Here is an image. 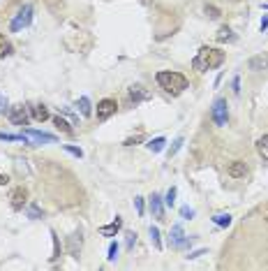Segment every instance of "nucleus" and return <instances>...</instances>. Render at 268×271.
Here are the masks:
<instances>
[{"mask_svg": "<svg viewBox=\"0 0 268 271\" xmlns=\"http://www.w3.org/2000/svg\"><path fill=\"white\" fill-rule=\"evenodd\" d=\"M222 63H224V51L215 47H201L192 58V68L199 72H208V70H217Z\"/></svg>", "mask_w": 268, "mask_h": 271, "instance_id": "obj_1", "label": "nucleus"}, {"mask_svg": "<svg viewBox=\"0 0 268 271\" xmlns=\"http://www.w3.org/2000/svg\"><path fill=\"white\" fill-rule=\"evenodd\" d=\"M155 82H157V86L169 95H181L183 90L188 89V79H185V75H181V72H171V70L157 72Z\"/></svg>", "mask_w": 268, "mask_h": 271, "instance_id": "obj_2", "label": "nucleus"}, {"mask_svg": "<svg viewBox=\"0 0 268 271\" xmlns=\"http://www.w3.org/2000/svg\"><path fill=\"white\" fill-rule=\"evenodd\" d=\"M33 23V5H23L16 12V16L12 19V23H9V30L12 33H19V30H23V28H28Z\"/></svg>", "mask_w": 268, "mask_h": 271, "instance_id": "obj_3", "label": "nucleus"}, {"mask_svg": "<svg viewBox=\"0 0 268 271\" xmlns=\"http://www.w3.org/2000/svg\"><path fill=\"white\" fill-rule=\"evenodd\" d=\"M210 118H213L215 125H227L229 121V104L227 100H222V97H217V100L213 102V109H210Z\"/></svg>", "mask_w": 268, "mask_h": 271, "instance_id": "obj_4", "label": "nucleus"}, {"mask_svg": "<svg viewBox=\"0 0 268 271\" xmlns=\"http://www.w3.org/2000/svg\"><path fill=\"white\" fill-rule=\"evenodd\" d=\"M7 118H9L12 125H28V121H30V109L26 104H14L7 111Z\"/></svg>", "mask_w": 268, "mask_h": 271, "instance_id": "obj_5", "label": "nucleus"}, {"mask_svg": "<svg viewBox=\"0 0 268 271\" xmlns=\"http://www.w3.org/2000/svg\"><path fill=\"white\" fill-rule=\"evenodd\" d=\"M116 109H118V104H116V100H111V97H104L102 102H97V121L111 118V116L116 114Z\"/></svg>", "mask_w": 268, "mask_h": 271, "instance_id": "obj_6", "label": "nucleus"}, {"mask_svg": "<svg viewBox=\"0 0 268 271\" xmlns=\"http://www.w3.org/2000/svg\"><path fill=\"white\" fill-rule=\"evenodd\" d=\"M169 244L171 248H181V246L188 244V237H185V232H183V225H174L171 232H169Z\"/></svg>", "mask_w": 268, "mask_h": 271, "instance_id": "obj_7", "label": "nucleus"}, {"mask_svg": "<svg viewBox=\"0 0 268 271\" xmlns=\"http://www.w3.org/2000/svg\"><path fill=\"white\" fill-rule=\"evenodd\" d=\"M9 204H12V209L14 211H21L23 206L28 204V192H26V188H16L9 195Z\"/></svg>", "mask_w": 268, "mask_h": 271, "instance_id": "obj_8", "label": "nucleus"}, {"mask_svg": "<svg viewBox=\"0 0 268 271\" xmlns=\"http://www.w3.org/2000/svg\"><path fill=\"white\" fill-rule=\"evenodd\" d=\"M81 248H83V239H81L79 232H74V234H69V237H67V253H69L72 258H79Z\"/></svg>", "mask_w": 268, "mask_h": 271, "instance_id": "obj_9", "label": "nucleus"}, {"mask_svg": "<svg viewBox=\"0 0 268 271\" xmlns=\"http://www.w3.org/2000/svg\"><path fill=\"white\" fill-rule=\"evenodd\" d=\"M227 174L231 179H245L250 174V167L245 163H243V160H236V163H231L227 167Z\"/></svg>", "mask_w": 268, "mask_h": 271, "instance_id": "obj_10", "label": "nucleus"}, {"mask_svg": "<svg viewBox=\"0 0 268 271\" xmlns=\"http://www.w3.org/2000/svg\"><path fill=\"white\" fill-rule=\"evenodd\" d=\"M248 70L252 72H266L268 70V54H257L248 61Z\"/></svg>", "mask_w": 268, "mask_h": 271, "instance_id": "obj_11", "label": "nucleus"}, {"mask_svg": "<svg viewBox=\"0 0 268 271\" xmlns=\"http://www.w3.org/2000/svg\"><path fill=\"white\" fill-rule=\"evenodd\" d=\"M130 100L136 104V102H146V100H150V90L148 89H143L141 84H134V86H130Z\"/></svg>", "mask_w": 268, "mask_h": 271, "instance_id": "obj_12", "label": "nucleus"}, {"mask_svg": "<svg viewBox=\"0 0 268 271\" xmlns=\"http://www.w3.org/2000/svg\"><path fill=\"white\" fill-rule=\"evenodd\" d=\"M148 202H150V213H153L157 220H164V199H162L157 192H153Z\"/></svg>", "mask_w": 268, "mask_h": 271, "instance_id": "obj_13", "label": "nucleus"}, {"mask_svg": "<svg viewBox=\"0 0 268 271\" xmlns=\"http://www.w3.org/2000/svg\"><path fill=\"white\" fill-rule=\"evenodd\" d=\"M26 135L28 139H33V142L37 144H56V137L54 135H49V132H42V130H26Z\"/></svg>", "mask_w": 268, "mask_h": 271, "instance_id": "obj_14", "label": "nucleus"}, {"mask_svg": "<svg viewBox=\"0 0 268 271\" xmlns=\"http://www.w3.org/2000/svg\"><path fill=\"white\" fill-rule=\"evenodd\" d=\"M121 230H123V220H121L118 216H116L114 223L102 225V227H100V234H102V237H116V234H118Z\"/></svg>", "mask_w": 268, "mask_h": 271, "instance_id": "obj_15", "label": "nucleus"}, {"mask_svg": "<svg viewBox=\"0 0 268 271\" xmlns=\"http://www.w3.org/2000/svg\"><path fill=\"white\" fill-rule=\"evenodd\" d=\"M28 109H30V114H33L35 121L44 123V121L49 118V109L44 107V104H33V107H28Z\"/></svg>", "mask_w": 268, "mask_h": 271, "instance_id": "obj_16", "label": "nucleus"}, {"mask_svg": "<svg viewBox=\"0 0 268 271\" xmlns=\"http://www.w3.org/2000/svg\"><path fill=\"white\" fill-rule=\"evenodd\" d=\"M215 40L217 42H236V35H234V30L229 26H222L217 33H215Z\"/></svg>", "mask_w": 268, "mask_h": 271, "instance_id": "obj_17", "label": "nucleus"}, {"mask_svg": "<svg viewBox=\"0 0 268 271\" xmlns=\"http://www.w3.org/2000/svg\"><path fill=\"white\" fill-rule=\"evenodd\" d=\"M0 142H23V144H28L30 139H28L26 132H21V135H12V132H0Z\"/></svg>", "mask_w": 268, "mask_h": 271, "instance_id": "obj_18", "label": "nucleus"}, {"mask_svg": "<svg viewBox=\"0 0 268 271\" xmlns=\"http://www.w3.org/2000/svg\"><path fill=\"white\" fill-rule=\"evenodd\" d=\"M164 144H167V139H164V137H155V139H150L146 146H148V151H150V153H160V151L164 149Z\"/></svg>", "mask_w": 268, "mask_h": 271, "instance_id": "obj_19", "label": "nucleus"}, {"mask_svg": "<svg viewBox=\"0 0 268 271\" xmlns=\"http://www.w3.org/2000/svg\"><path fill=\"white\" fill-rule=\"evenodd\" d=\"M76 107H79L81 116H90V114H93V104H90V100H88L86 95H81V97H79V104H76Z\"/></svg>", "mask_w": 268, "mask_h": 271, "instance_id": "obj_20", "label": "nucleus"}, {"mask_svg": "<svg viewBox=\"0 0 268 271\" xmlns=\"http://www.w3.org/2000/svg\"><path fill=\"white\" fill-rule=\"evenodd\" d=\"M257 153H259L264 160H268V135H264V137L257 139Z\"/></svg>", "mask_w": 268, "mask_h": 271, "instance_id": "obj_21", "label": "nucleus"}, {"mask_svg": "<svg viewBox=\"0 0 268 271\" xmlns=\"http://www.w3.org/2000/svg\"><path fill=\"white\" fill-rule=\"evenodd\" d=\"M54 125L61 130V132H65V135H72V132H74L72 125H69V123H67L63 116H56V118H54Z\"/></svg>", "mask_w": 268, "mask_h": 271, "instance_id": "obj_22", "label": "nucleus"}, {"mask_svg": "<svg viewBox=\"0 0 268 271\" xmlns=\"http://www.w3.org/2000/svg\"><path fill=\"white\" fill-rule=\"evenodd\" d=\"M231 220H234V218L229 216V213H215V216H213V223L217 225V227H229Z\"/></svg>", "mask_w": 268, "mask_h": 271, "instance_id": "obj_23", "label": "nucleus"}, {"mask_svg": "<svg viewBox=\"0 0 268 271\" xmlns=\"http://www.w3.org/2000/svg\"><path fill=\"white\" fill-rule=\"evenodd\" d=\"M7 56H12V44L5 35H0V58H7Z\"/></svg>", "mask_w": 268, "mask_h": 271, "instance_id": "obj_24", "label": "nucleus"}, {"mask_svg": "<svg viewBox=\"0 0 268 271\" xmlns=\"http://www.w3.org/2000/svg\"><path fill=\"white\" fill-rule=\"evenodd\" d=\"M150 241H153V246L157 248V251H162V234H160V230L157 227H150Z\"/></svg>", "mask_w": 268, "mask_h": 271, "instance_id": "obj_25", "label": "nucleus"}, {"mask_svg": "<svg viewBox=\"0 0 268 271\" xmlns=\"http://www.w3.org/2000/svg\"><path fill=\"white\" fill-rule=\"evenodd\" d=\"M176 195H178V190H176V188H169V192H167L164 197H162V199H164V204H167V206H174Z\"/></svg>", "mask_w": 268, "mask_h": 271, "instance_id": "obj_26", "label": "nucleus"}, {"mask_svg": "<svg viewBox=\"0 0 268 271\" xmlns=\"http://www.w3.org/2000/svg\"><path fill=\"white\" fill-rule=\"evenodd\" d=\"M118 251H121V246L116 244V241H111V246H109V255H107L109 262H114V260L118 258Z\"/></svg>", "mask_w": 268, "mask_h": 271, "instance_id": "obj_27", "label": "nucleus"}, {"mask_svg": "<svg viewBox=\"0 0 268 271\" xmlns=\"http://www.w3.org/2000/svg\"><path fill=\"white\" fill-rule=\"evenodd\" d=\"M28 216L30 218H42V209L37 204H28Z\"/></svg>", "mask_w": 268, "mask_h": 271, "instance_id": "obj_28", "label": "nucleus"}, {"mask_svg": "<svg viewBox=\"0 0 268 271\" xmlns=\"http://www.w3.org/2000/svg\"><path fill=\"white\" fill-rule=\"evenodd\" d=\"M63 149H65L67 153H69V156H74V158H83V151H81V149H76V146H69V144H65Z\"/></svg>", "mask_w": 268, "mask_h": 271, "instance_id": "obj_29", "label": "nucleus"}, {"mask_svg": "<svg viewBox=\"0 0 268 271\" xmlns=\"http://www.w3.org/2000/svg\"><path fill=\"white\" fill-rule=\"evenodd\" d=\"M181 218H183V220H192V218H195V209L183 206V209H181Z\"/></svg>", "mask_w": 268, "mask_h": 271, "instance_id": "obj_30", "label": "nucleus"}, {"mask_svg": "<svg viewBox=\"0 0 268 271\" xmlns=\"http://www.w3.org/2000/svg\"><path fill=\"white\" fill-rule=\"evenodd\" d=\"M203 12H206L210 19H217V16H220V9H217V7H213V5H206V7H203Z\"/></svg>", "mask_w": 268, "mask_h": 271, "instance_id": "obj_31", "label": "nucleus"}, {"mask_svg": "<svg viewBox=\"0 0 268 271\" xmlns=\"http://www.w3.org/2000/svg\"><path fill=\"white\" fill-rule=\"evenodd\" d=\"M183 142H185V139H183V137H178V139H176V142H174V146L169 149V156H176V153H178V149H181V146H183Z\"/></svg>", "mask_w": 268, "mask_h": 271, "instance_id": "obj_32", "label": "nucleus"}, {"mask_svg": "<svg viewBox=\"0 0 268 271\" xmlns=\"http://www.w3.org/2000/svg\"><path fill=\"white\" fill-rule=\"evenodd\" d=\"M134 209L139 216H143V197H134Z\"/></svg>", "mask_w": 268, "mask_h": 271, "instance_id": "obj_33", "label": "nucleus"}, {"mask_svg": "<svg viewBox=\"0 0 268 271\" xmlns=\"http://www.w3.org/2000/svg\"><path fill=\"white\" fill-rule=\"evenodd\" d=\"M201 255H206V248H199V251L190 253V255H188V260H197V258H201Z\"/></svg>", "mask_w": 268, "mask_h": 271, "instance_id": "obj_34", "label": "nucleus"}, {"mask_svg": "<svg viewBox=\"0 0 268 271\" xmlns=\"http://www.w3.org/2000/svg\"><path fill=\"white\" fill-rule=\"evenodd\" d=\"M5 109H7V97L5 95H0V116L5 114Z\"/></svg>", "mask_w": 268, "mask_h": 271, "instance_id": "obj_35", "label": "nucleus"}, {"mask_svg": "<svg viewBox=\"0 0 268 271\" xmlns=\"http://www.w3.org/2000/svg\"><path fill=\"white\" fill-rule=\"evenodd\" d=\"M134 241H136V234H134V232H130V234H128V248H132Z\"/></svg>", "mask_w": 268, "mask_h": 271, "instance_id": "obj_36", "label": "nucleus"}, {"mask_svg": "<svg viewBox=\"0 0 268 271\" xmlns=\"http://www.w3.org/2000/svg\"><path fill=\"white\" fill-rule=\"evenodd\" d=\"M259 30H262V33H264V30H268V16H264V19H262V23H259Z\"/></svg>", "mask_w": 268, "mask_h": 271, "instance_id": "obj_37", "label": "nucleus"}, {"mask_svg": "<svg viewBox=\"0 0 268 271\" xmlns=\"http://www.w3.org/2000/svg\"><path fill=\"white\" fill-rule=\"evenodd\" d=\"M141 142V135L134 137V139H125V146H132V144H139Z\"/></svg>", "mask_w": 268, "mask_h": 271, "instance_id": "obj_38", "label": "nucleus"}, {"mask_svg": "<svg viewBox=\"0 0 268 271\" xmlns=\"http://www.w3.org/2000/svg\"><path fill=\"white\" fill-rule=\"evenodd\" d=\"M234 93H236V95L241 93V82H238V77L234 79Z\"/></svg>", "mask_w": 268, "mask_h": 271, "instance_id": "obj_39", "label": "nucleus"}, {"mask_svg": "<svg viewBox=\"0 0 268 271\" xmlns=\"http://www.w3.org/2000/svg\"><path fill=\"white\" fill-rule=\"evenodd\" d=\"M7 181H9V179H7V177H2V174H0V185H5Z\"/></svg>", "mask_w": 268, "mask_h": 271, "instance_id": "obj_40", "label": "nucleus"}, {"mask_svg": "<svg viewBox=\"0 0 268 271\" xmlns=\"http://www.w3.org/2000/svg\"><path fill=\"white\" fill-rule=\"evenodd\" d=\"M262 7H264V9H268V5H262Z\"/></svg>", "mask_w": 268, "mask_h": 271, "instance_id": "obj_41", "label": "nucleus"}]
</instances>
